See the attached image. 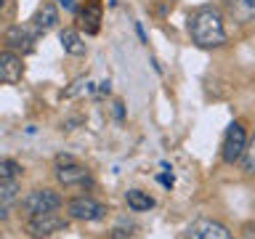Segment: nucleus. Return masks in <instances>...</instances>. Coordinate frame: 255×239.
I'll return each instance as SVG.
<instances>
[{
  "label": "nucleus",
  "instance_id": "13",
  "mask_svg": "<svg viewBox=\"0 0 255 239\" xmlns=\"http://www.w3.org/2000/svg\"><path fill=\"white\" fill-rule=\"evenodd\" d=\"M125 202L133 213H143V210H151V207H154V199L141 189H128L125 191Z\"/></svg>",
  "mask_w": 255,
  "mask_h": 239
},
{
  "label": "nucleus",
  "instance_id": "11",
  "mask_svg": "<svg viewBox=\"0 0 255 239\" xmlns=\"http://www.w3.org/2000/svg\"><path fill=\"white\" fill-rule=\"evenodd\" d=\"M101 13H104V5H101V0H88V3H85V8L80 11V24L85 27V32H88V35H96V32H99Z\"/></svg>",
  "mask_w": 255,
  "mask_h": 239
},
{
  "label": "nucleus",
  "instance_id": "16",
  "mask_svg": "<svg viewBox=\"0 0 255 239\" xmlns=\"http://www.w3.org/2000/svg\"><path fill=\"white\" fill-rule=\"evenodd\" d=\"M96 88H93V83L88 77H80V80H75L67 91H61V99H75L77 93H93Z\"/></svg>",
  "mask_w": 255,
  "mask_h": 239
},
{
  "label": "nucleus",
  "instance_id": "2",
  "mask_svg": "<svg viewBox=\"0 0 255 239\" xmlns=\"http://www.w3.org/2000/svg\"><path fill=\"white\" fill-rule=\"evenodd\" d=\"M61 194L53 189H32L27 197L21 199V210L29 213V215H37V213H53L61 207Z\"/></svg>",
  "mask_w": 255,
  "mask_h": 239
},
{
  "label": "nucleus",
  "instance_id": "6",
  "mask_svg": "<svg viewBox=\"0 0 255 239\" xmlns=\"http://www.w3.org/2000/svg\"><path fill=\"white\" fill-rule=\"evenodd\" d=\"M186 237L189 239H234V234L221 221H213V218H197L189 226Z\"/></svg>",
  "mask_w": 255,
  "mask_h": 239
},
{
  "label": "nucleus",
  "instance_id": "15",
  "mask_svg": "<svg viewBox=\"0 0 255 239\" xmlns=\"http://www.w3.org/2000/svg\"><path fill=\"white\" fill-rule=\"evenodd\" d=\"M19 199V183L16 181H0V215H8L13 202Z\"/></svg>",
  "mask_w": 255,
  "mask_h": 239
},
{
  "label": "nucleus",
  "instance_id": "7",
  "mask_svg": "<svg viewBox=\"0 0 255 239\" xmlns=\"http://www.w3.org/2000/svg\"><path fill=\"white\" fill-rule=\"evenodd\" d=\"M56 181L61 186H91V170L85 165H77L75 159L72 162H64L56 167Z\"/></svg>",
  "mask_w": 255,
  "mask_h": 239
},
{
  "label": "nucleus",
  "instance_id": "1",
  "mask_svg": "<svg viewBox=\"0 0 255 239\" xmlns=\"http://www.w3.org/2000/svg\"><path fill=\"white\" fill-rule=\"evenodd\" d=\"M189 35L199 48H221L226 43V27L215 8H199L189 19Z\"/></svg>",
  "mask_w": 255,
  "mask_h": 239
},
{
  "label": "nucleus",
  "instance_id": "5",
  "mask_svg": "<svg viewBox=\"0 0 255 239\" xmlns=\"http://www.w3.org/2000/svg\"><path fill=\"white\" fill-rule=\"evenodd\" d=\"M67 210H69V218H75V221H101L104 215H107V207H104L101 202H96L93 197L69 199Z\"/></svg>",
  "mask_w": 255,
  "mask_h": 239
},
{
  "label": "nucleus",
  "instance_id": "4",
  "mask_svg": "<svg viewBox=\"0 0 255 239\" xmlns=\"http://www.w3.org/2000/svg\"><path fill=\"white\" fill-rule=\"evenodd\" d=\"M245 146H247V133H245L242 122H231L229 130H226V138H223V149H221L223 162L234 165L237 159H242Z\"/></svg>",
  "mask_w": 255,
  "mask_h": 239
},
{
  "label": "nucleus",
  "instance_id": "21",
  "mask_svg": "<svg viewBox=\"0 0 255 239\" xmlns=\"http://www.w3.org/2000/svg\"><path fill=\"white\" fill-rule=\"evenodd\" d=\"M59 5H64L67 11H75V0H56Z\"/></svg>",
  "mask_w": 255,
  "mask_h": 239
},
{
  "label": "nucleus",
  "instance_id": "12",
  "mask_svg": "<svg viewBox=\"0 0 255 239\" xmlns=\"http://www.w3.org/2000/svg\"><path fill=\"white\" fill-rule=\"evenodd\" d=\"M32 21H35L37 32H48V29H53L56 24H59V11H56V5L51 3V0H45V3L37 8V13H35Z\"/></svg>",
  "mask_w": 255,
  "mask_h": 239
},
{
  "label": "nucleus",
  "instance_id": "17",
  "mask_svg": "<svg viewBox=\"0 0 255 239\" xmlns=\"http://www.w3.org/2000/svg\"><path fill=\"white\" fill-rule=\"evenodd\" d=\"M242 165H245V173L255 175V138L247 141V146L242 151Z\"/></svg>",
  "mask_w": 255,
  "mask_h": 239
},
{
  "label": "nucleus",
  "instance_id": "8",
  "mask_svg": "<svg viewBox=\"0 0 255 239\" xmlns=\"http://www.w3.org/2000/svg\"><path fill=\"white\" fill-rule=\"evenodd\" d=\"M40 32L35 29L32 32L29 27H21V24H13L11 29L5 32V43H8V51H21V53H29L32 51V43Z\"/></svg>",
  "mask_w": 255,
  "mask_h": 239
},
{
  "label": "nucleus",
  "instance_id": "18",
  "mask_svg": "<svg viewBox=\"0 0 255 239\" xmlns=\"http://www.w3.org/2000/svg\"><path fill=\"white\" fill-rule=\"evenodd\" d=\"M19 173H21L19 162H13V159H3L0 162V181H13Z\"/></svg>",
  "mask_w": 255,
  "mask_h": 239
},
{
  "label": "nucleus",
  "instance_id": "10",
  "mask_svg": "<svg viewBox=\"0 0 255 239\" xmlns=\"http://www.w3.org/2000/svg\"><path fill=\"white\" fill-rule=\"evenodd\" d=\"M226 13L237 24L255 21V0H226Z\"/></svg>",
  "mask_w": 255,
  "mask_h": 239
},
{
  "label": "nucleus",
  "instance_id": "23",
  "mask_svg": "<svg viewBox=\"0 0 255 239\" xmlns=\"http://www.w3.org/2000/svg\"><path fill=\"white\" fill-rule=\"evenodd\" d=\"M245 239H255V229H253V226L245 229Z\"/></svg>",
  "mask_w": 255,
  "mask_h": 239
},
{
  "label": "nucleus",
  "instance_id": "3",
  "mask_svg": "<svg viewBox=\"0 0 255 239\" xmlns=\"http://www.w3.org/2000/svg\"><path fill=\"white\" fill-rule=\"evenodd\" d=\"M61 229H67V218L56 215V210L53 213H37L27 221V234L32 239H48Z\"/></svg>",
  "mask_w": 255,
  "mask_h": 239
},
{
  "label": "nucleus",
  "instance_id": "20",
  "mask_svg": "<svg viewBox=\"0 0 255 239\" xmlns=\"http://www.w3.org/2000/svg\"><path fill=\"white\" fill-rule=\"evenodd\" d=\"M112 107H115V117H117V120H123V117H125V109H123V101H115V104H112Z\"/></svg>",
  "mask_w": 255,
  "mask_h": 239
},
{
  "label": "nucleus",
  "instance_id": "9",
  "mask_svg": "<svg viewBox=\"0 0 255 239\" xmlns=\"http://www.w3.org/2000/svg\"><path fill=\"white\" fill-rule=\"evenodd\" d=\"M21 56L16 51H0V80L3 83H19L21 80Z\"/></svg>",
  "mask_w": 255,
  "mask_h": 239
},
{
  "label": "nucleus",
  "instance_id": "22",
  "mask_svg": "<svg viewBox=\"0 0 255 239\" xmlns=\"http://www.w3.org/2000/svg\"><path fill=\"white\" fill-rule=\"evenodd\" d=\"M99 91H101V93H109V91H112V83H109V80H104V83L99 85Z\"/></svg>",
  "mask_w": 255,
  "mask_h": 239
},
{
  "label": "nucleus",
  "instance_id": "14",
  "mask_svg": "<svg viewBox=\"0 0 255 239\" xmlns=\"http://www.w3.org/2000/svg\"><path fill=\"white\" fill-rule=\"evenodd\" d=\"M59 40H61V48L69 56H83L85 53V43H83V37H80L77 29H61Z\"/></svg>",
  "mask_w": 255,
  "mask_h": 239
},
{
  "label": "nucleus",
  "instance_id": "19",
  "mask_svg": "<svg viewBox=\"0 0 255 239\" xmlns=\"http://www.w3.org/2000/svg\"><path fill=\"white\" fill-rule=\"evenodd\" d=\"M159 183H162V186H167V189H173V183H175V178H173V173L167 170L165 175H159Z\"/></svg>",
  "mask_w": 255,
  "mask_h": 239
}]
</instances>
